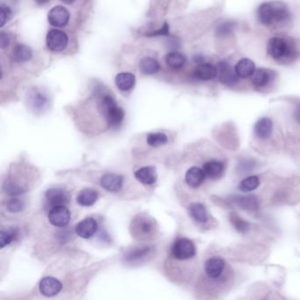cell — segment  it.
Here are the masks:
<instances>
[{"label": "cell", "mask_w": 300, "mask_h": 300, "mask_svg": "<svg viewBox=\"0 0 300 300\" xmlns=\"http://www.w3.org/2000/svg\"><path fill=\"white\" fill-rule=\"evenodd\" d=\"M5 207H6V210L10 212L17 213V212H21V211L24 210L25 203L21 199L18 198V197H12L6 201Z\"/></svg>", "instance_id": "d6a6232c"}, {"label": "cell", "mask_w": 300, "mask_h": 300, "mask_svg": "<svg viewBox=\"0 0 300 300\" xmlns=\"http://www.w3.org/2000/svg\"><path fill=\"white\" fill-rule=\"evenodd\" d=\"M136 83V78L133 74L130 73H119L115 77V85L118 89L126 92L133 88Z\"/></svg>", "instance_id": "d4e9b609"}, {"label": "cell", "mask_w": 300, "mask_h": 300, "mask_svg": "<svg viewBox=\"0 0 300 300\" xmlns=\"http://www.w3.org/2000/svg\"><path fill=\"white\" fill-rule=\"evenodd\" d=\"M130 232L133 238L139 241L153 239L158 233V225L154 219L146 214L136 216L131 225Z\"/></svg>", "instance_id": "3957f363"}, {"label": "cell", "mask_w": 300, "mask_h": 300, "mask_svg": "<svg viewBox=\"0 0 300 300\" xmlns=\"http://www.w3.org/2000/svg\"><path fill=\"white\" fill-rule=\"evenodd\" d=\"M165 61L166 65H168L172 69L178 70L183 68V66L186 64V57L182 53L169 52L166 54L165 57Z\"/></svg>", "instance_id": "83f0119b"}, {"label": "cell", "mask_w": 300, "mask_h": 300, "mask_svg": "<svg viewBox=\"0 0 300 300\" xmlns=\"http://www.w3.org/2000/svg\"><path fill=\"white\" fill-rule=\"evenodd\" d=\"M101 184L110 192H118L123 185V177L122 175L115 174H107L102 176Z\"/></svg>", "instance_id": "ac0fdd59"}, {"label": "cell", "mask_w": 300, "mask_h": 300, "mask_svg": "<svg viewBox=\"0 0 300 300\" xmlns=\"http://www.w3.org/2000/svg\"><path fill=\"white\" fill-rule=\"evenodd\" d=\"M276 73L271 70L260 68L254 73L252 77V84L256 89H262L275 80Z\"/></svg>", "instance_id": "9c48e42d"}, {"label": "cell", "mask_w": 300, "mask_h": 300, "mask_svg": "<svg viewBox=\"0 0 300 300\" xmlns=\"http://www.w3.org/2000/svg\"><path fill=\"white\" fill-rule=\"evenodd\" d=\"M159 67V63L152 57H144L139 63V69L141 73L146 75H151L158 73Z\"/></svg>", "instance_id": "f1b7e54d"}, {"label": "cell", "mask_w": 300, "mask_h": 300, "mask_svg": "<svg viewBox=\"0 0 300 300\" xmlns=\"http://www.w3.org/2000/svg\"><path fill=\"white\" fill-rule=\"evenodd\" d=\"M234 70L239 77L248 78L254 75V73L256 72V65L251 59L242 58L237 63Z\"/></svg>", "instance_id": "7402d4cb"}, {"label": "cell", "mask_w": 300, "mask_h": 300, "mask_svg": "<svg viewBox=\"0 0 300 300\" xmlns=\"http://www.w3.org/2000/svg\"><path fill=\"white\" fill-rule=\"evenodd\" d=\"M217 69L219 80L224 85H235L239 81V76L237 75L235 70L232 71L231 66L226 62L219 63Z\"/></svg>", "instance_id": "30bf717a"}, {"label": "cell", "mask_w": 300, "mask_h": 300, "mask_svg": "<svg viewBox=\"0 0 300 300\" xmlns=\"http://www.w3.org/2000/svg\"><path fill=\"white\" fill-rule=\"evenodd\" d=\"M103 115H104L106 121H107L109 125L111 126V127H115V126H119L122 123L123 119H124V116H125V113H124V111L122 108L118 107L117 104H116V105L113 106V107H111L110 109L107 110Z\"/></svg>", "instance_id": "ffe728a7"}, {"label": "cell", "mask_w": 300, "mask_h": 300, "mask_svg": "<svg viewBox=\"0 0 300 300\" xmlns=\"http://www.w3.org/2000/svg\"><path fill=\"white\" fill-rule=\"evenodd\" d=\"M98 198L99 193L95 189L84 188L77 195V203L84 207H89L97 202Z\"/></svg>", "instance_id": "cb8c5ba5"}, {"label": "cell", "mask_w": 300, "mask_h": 300, "mask_svg": "<svg viewBox=\"0 0 300 300\" xmlns=\"http://www.w3.org/2000/svg\"><path fill=\"white\" fill-rule=\"evenodd\" d=\"M267 50L271 58L283 65L292 63L300 55L296 43L290 37H272L268 41Z\"/></svg>", "instance_id": "7a4b0ae2"}, {"label": "cell", "mask_w": 300, "mask_h": 300, "mask_svg": "<svg viewBox=\"0 0 300 300\" xmlns=\"http://www.w3.org/2000/svg\"><path fill=\"white\" fill-rule=\"evenodd\" d=\"M168 34H169V27L167 23H165L161 29H158L157 31L148 33L147 36L150 37H158V36H168Z\"/></svg>", "instance_id": "74e56055"}, {"label": "cell", "mask_w": 300, "mask_h": 300, "mask_svg": "<svg viewBox=\"0 0 300 300\" xmlns=\"http://www.w3.org/2000/svg\"><path fill=\"white\" fill-rule=\"evenodd\" d=\"M227 263L224 258L220 256H212L206 260L203 271L208 280L216 283H222L226 271Z\"/></svg>", "instance_id": "277c9868"}, {"label": "cell", "mask_w": 300, "mask_h": 300, "mask_svg": "<svg viewBox=\"0 0 300 300\" xmlns=\"http://www.w3.org/2000/svg\"><path fill=\"white\" fill-rule=\"evenodd\" d=\"M225 169V163L217 159L208 160L203 165V170L206 175V178L210 180H218L221 178Z\"/></svg>", "instance_id": "5bb4252c"}, {"label": "cell", "mask_w": 300, "mask_h": 300, "mask_svg": "<svg viewBox=\"0 0 300 300\" xmlns=\"http://www.w3.org/2000/svg\"><path fill=\"white\" fill-rule=\"evenodd\" d=\"M61 1H63V2H64V3H65V4H72V3H73V2H74V1H75V0H61Z\"/></svg>", "instance_id": "7bdbcfd3"}, {"label": "cell", "mask_w": 300, "mask_h": 300, "mask_svg": "<svg viewBox=\"0 0 300 300\" xmlns=\"http://www.w3.org/2000/svg\"><path fill=\"white\" fill-rule=\"evenodd\" d=\"M63 284L59 280L52 276H46L40 281L39 290L42 295L53 297L61 292Z\"/></svg>", "instance_id": "7c38bea8"}, {"label": "cell", "mask_w": 300, "mask_h": 300, "mask_svg": "<svg viewBox=\"0 0 300 300\" xmlns=\"http://www.w3.org/2000/svg\"><path fill=\"white\" fill-rule=\"evenodd\" d=\"M196 255L194 242L187 238H181L175 241L171 248V256L178 261H188Z\"/></svg>", "instance_id": "5b68a950"}, {"label": "cell", "mask_w": 300, "mask_h": 300, "mask_svg": "<svg viewBox=\"0 0 300 300\" xmlns=\"http://www.w3.org/2000/svg\"><path fill=\"white\" fill-rule=\"evenodd\" d=\"M230 221L237 231L240 233H246L249 230V224L234 212H231L230 214Z\"/></svg>", "instance_id": "1f68e13d"}, {"label": "cell", "mask_w": 300, "mask_h": 300, "mask_svg": "<svg viewBox=\"0 0 300 300\" xmlns=\"http://www.w3.org/2000/svg\"><path fill=\"white\" fill-rule=\"evenodd\" d=\"M261 184L258 176H248L246 179L242 180L239 185V189L242 192H251L258 188Z\"/></svg>", "instance_id": "f546056e"}, {"label": "cell", "mask_w": 300, "mask_h": 300, "mask_svg": "<svg viewBox=\"0 0 300 300\" xmlns=\"http://www.w3.org/2000/svg\"><path fill=\"white\" fill-rule=\"evenodd\" d=\"M17 236L16 230H9V231H4L2 230L0 232V248H4V247L8 246L12 243L13 239H15Z\"/></svg>", "instance_id": "836d02e7"}, {"label": "cell", "mask_w": 300, "mask_h": 300, "mask_svg": "<svg viewBox=\"0 0 300 300\" xmlns=\"http://www.w3.org/2000/svg\"><path fill=\"white\" fill-rule=\"evenodd\" d=\"M70 198L69 192L61 188H51L45 193L46 203L50 208L66 205L69 203Z\"/></svg>", "instance_id": "ba28073f"}, {"label": "cell", "mask_w": 300, "mask_h": 300, "mask_svg": "<svg viewBox=\"0 0 300 300\" xmlns=\"http://www.w3.org/2000/svg\"><path fill=\"white\" fill-rule=\"evenodd\" d=\"M30 104L34 110H41L47 105V99L40 93H35L30 98Z\"/></svg>", "instance_id": "e575fe53"}, {"label": "cell", "mask_w": 300, "mask_h": 300, "mask_svg": "<svg viewBox=\"0 0 300 300\" xmlns=\"http://www.w3.org/2000/svg\"><path fill=\"white\" fill-rule=\"evenodd\" d=\"M188 212L191 218L199 224L207 223L209 221L206 208L201 203H192L188 206Z\"/></svg>", "instance_id": "603a6c76"}, {"label": "cell", "mask_w": 300, "mask_h": 300, "mask_svg": "<svg viewBox=\"0 0 300 300\" xmlns=\"http://www.w3.org/2000/svg\"><path fill=\"white\" fill-rule=\"evenodd\" d=\"M146 142L151 147H158V146L166 145L168 142V137L165 133L158 132V133H150L147 136Z\"/></svg>", "instance_id": "4dcf8cb0"}, {"label": "cell", "mask_w": 300, "mask_h": 300, "mask_svg": "<svg viewBox=\"0 0 300 300\" xmlns=\"http://www.w3.org/2000/svg\"><path fill=\"white\" fill-rule=\"evenodd\" d=\"M9 37L5 33H1L0 34V47L1 49H4L5 47H7L9 45Z\"/></svg>", "instance_id": "f35d334b"}, {"label": "cell", "mask_w": 300, "mask_h": 300, "mask_svg": "<svg viewBox=\"0 0 300 300\" xmlns=\"http://www.w3.org/2000/svg\"><path fill=\"white\" fill-rule=\"evenodd\" d=\"M257 17L262 24L269 28L284 27L292 21V13L281 1L262 3L257 11Z\"/></svg>", "instance_id": "6da1fadb"}, {"label": "cell", "mask_w": 300, "mask_h": 300, "mask_svg": "<svg viewBox=\"0 0 300 300\" xmlns=\"http://www.w3.org/2000/svg\"><path fill=\"white\" fill-rule=\"evenodd\" d=\"M68 41L69 40L67 35L57 29L50 30L46 38L48 48L54 52H60L64 50L67 47Z\"/></svg>", "instance_id": "52a82bcc"}, {"label": "cell", "mask_w": 300, "mask_h": 300, "mask_svg": "<svg viewBox=\"0 0 300 300\" xmlns=\"http://www.w3.org/2000/svg\"><path fill=\"white\" fill-rule=\"evenodd\" d=\"M70 13L64 6L57 5L49 11L48 21L49 24L56 28H63L68 24Z\"/></svg>", "instance_id": "8fae6325"}, {"label": "cell", "mask_w": 300, "mask_h": 300, "mask_svg": "<svg viewBox=\"0 0 300 300\" xmlns=\"http://www.w3.org/2000/svg\"><path fill=\"white\" fill-rule=\"evenodd\" d=\"M193 60H194L195 63H197V64H202L203 60H204V58H203L202 56H200V55H196V56L193 57Z\"/></svg>", "instance_id": "60d3db41"}, {"label": "cell", "mask_w": 300, "mask_h": 300, "mask_svg": "<svg viewBox=\"0 0 300 300\" xmlns=\"http://www.w3.org/2000/svg\"><path fill=\"white\" fill-rule=\"evenodd\" d=\"M98 229L97 221L93 218H86L77 224L75 231L82 239H90L94 235Z\"/></svg>", "instance_id": "4fadbf2b"}, {"label": "cell", "mask_w": 300, "mask_h": 300, "mask_svg": "<svg viewBox=\"0 0 300 300\" xmlns=\"http://www.w3.org/2000/svg\"><path fill=\"white\" fill-rule=\"evenodd\" d=\"M231 198L233 203L246 211H256L259 208L258 200L255 195H234Z\"/></svg>", "instance_id": "44dd1931"}, {"label": "cell", "mask_w": 300, "mask_h": 300, "mask_svg": "<svg viewBox=\"0 0 300 300\" xmlns=\"http://www.w3.org/2000/svg\"><path fill=\"white\" fill-rule=\"evenodd\" d=\"M32 49L25 44H18L13 48L12 57L13 61L16 63L28 62L32 57Z\"/></svg>", "instance_id": "484cf974"}, {"label": "cell", "mask_w": 300, "mask_h": 300, "mask_svg": "<svg viewBox=\"0 0 300 300\" xmlns=\"http://www.w3.org/2000/svg\"><path fill=\"white\" fill-rule=\"evenodd\" d=\"M194 77L202 81L211 80L218 77V69L211 64L202 63L194 70Z\"/></svg>", "instance_id": "2e32d148"}, {"label": "cell", "mask_w": 300, "mask_h": 300, "mask_svg": "<svg viewBox=\"0 0 300 300\" xmlns=\"http://www.w3.org/2000/svg\"><path fill=\"white\" fill-rule=\"evenodd\" d=\"M71 212L65 205H59L50 208L48 214L49 223L57 227H65L71 221Z\"/></svg>", "instance_id": "8992f818"}, {"label": "cell", "mask_w": 300, "mask_h": 300, "mask_svg": "<svg viewBox=\"0 0 300 300\" xmlns=\"http://www.w3.org/2000/svg\"><path fill=\"white\" fill-rule=\"evenodd\" d=\"M255 135L261 140H266L271 137L273 131V122L268 117L261 118L255 125Z\"/></svg>", "instance_id": "e0dca14e"}, {"label": "cell", "mask_w": 300, "mask_h": 300, "mask_svg": "<svg viewBox=\"0 0 300 300\" xmlns=\"http://www.w3.org/2000/svg\"><path fill=\"white\" fill-rule=\"evenodd\" d=\"M150 252V247H147V246L132 248V249L126 252L125 255H124V259L129 262H139L140 260L144 259L145 257H146L147 255H149Z\"/></svg>", "instance_id": "4316f807"}, {"label": "cell", "mask_w": 300, "mask_h": 300, "mask_svg": "<svg viewBox=\"0 0 300 300\" xmlns=\"http://www.w3.org/2000/svg\"><path fill=\"white\" fill-rule=\"evenodd\" d=\"M134 175L138 182L146 185L154 184L158 179L157 171L154 166H145L142 168H139L135 172Z\"/></svg>", "instance_id": "d6986e66"}, {"label": "cell", "mask_w": 300, "mask_h": 300, "mask_svg": "<svg viewBox=\"0 0 300 300\" xmlns=\"http://www.w3.org/2000/svg\"><path fill=\"white\" fill-rule=\"evenodd\" d=\"M206 175L203 172V168L198 166H192L185 174V182L187 185L192 188H197L203 184Z\"/></svg>", "instance_id": "9a60e30c"}, {"label": "cell", "mask_w": 300, "mask_h": 300, "mask_svg": "<svg viewBox=\"0 0 300 300\" xmlns=\"http://www.w3.org/2000/svg\"><path fill=\"white\" fill-rule=\"evenodd\" d=\"M34 1L39 4H46L49 2V0H34Z\"/></svg>", "instance_id": "b9f144b4"}, {"label": "cell", "mask_w": 300, "mask_h": 300, "mask_svg": "<svg viewBox=\"0 0 300 300\" xmlns=\"http://www.w3.org/2000/svg\"><path fill=\"white\" fill-rule=\"evenodd\" d=\"M234 28H235L234 22H231V21L224 22L222 24L219 25V28L217 29L216 35L220 37H228L232 32Z\"/></svg>", "instance_id": "d590c367"}, {"label": "cell", "mask_w": 300, "mask_h": 300, "mask_svg": "<svg viewBox=\"0 0 300 300\" xmlns=\"http://www.w3.org/2000/svg\"><path fill=\"white\" fill-rule=\"evenodd\" d=\"M294 116L295 119L299 123H300V102L299 105L297 106L296 110H295V113H294Z\"/></svg>", "instance_id": "ab89813d"}, {"label": "cell", "mask_w": 300, "mask_h": 300, "mask_svg": "<svg viewBox=\"0 0 300 300\" xmlns=\"http://www.w3.org/2000/svg\"><path fill=\"white\" fill-rule=\"evenodd\" d=\"M0 10H1V12H0V18H1L0 27L2 28L6 23V21H8L9 19H10V17L12 15V12H11V10H10L8 6H5L4 4L1 5Z\"/></svg>", "instance_id": "8d00e7d4"}]
</instances>
